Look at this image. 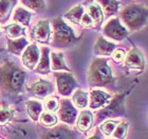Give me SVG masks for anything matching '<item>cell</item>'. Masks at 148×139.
Segmentation results:
<instances>
[{
    "instance_id": "1",
    "label": "cell",
    "mask_w": 148,
    "mask_h": 139,
    "mask_svg": "<svg viewBox=\"0 0 148 139\" xmlns=\"http://www.w3.org/2000/svg\"><path fill=\"white\" fill-rule=\"evenodd\" d=\"M25 72L17 64L5 62L0 67V89L9 95H17L22 90Z\"/></svg>"
},
{
    "instance_id": "2",
    "label": "cell",
    "mask_w": 148,
    "mask_h": 139,
    "mask_svg": "<svg viewBox=\"0 0 148 139\" xmlns=\"http://www.w3.org/2000/svg\"><path fill=\"white\" fill-rule=\"evenodd\" d=\"M121 17L130 31H139L147 25L148 8L141 4H131L121 12Z\"/></svg>"
},
{
    "instance_id": "3",
    "label": "cell",
    "mask_w": 148,
    "mask_h": 139,
    "mask_svg": "<svg viewBox=\"0 0 148 139\" xmlns=\"http://www.w3.org/2000/svg\"><path fill=\"white\" fill-rule=\"evenodd\" d=\"M88 81L93 86H107L113 82V74L107 59H93L88 72Z\"/></svg>"
},
{
    "instance_id": "4",
    "label": "cell",
    "mask_w": 148,
    "mask_h": 139,
    "mask_svg": "<svg viewBox=\"0 0 148 139\" xmlns=\"http://www.w3.org/2000/svg\"><path fill=\"white\" fill-rule=\"evenodd\" d=\"M54 27V38L53 45L59 48L70 47L77 41V38L74 34L73 30L70 26H68L62 19L57 18L53 21Z\"/></svg>"
},
{
    "instance_id": "5",
    "label": "cell",
    "mask_w": 148,
    "mask_h": 139,
    "mask_svg": "<svg viewBox=\"0 0 148 139\" xmlns=\"http://www.w3.org/2000/svg\"><path fill=\"white\" fill-rule=\"evenodd\" d=\"M56 83L59 93L62 96H70L77 87V83L73 74L70 72H62L56 74Z\"/></svg>"
},
{
    "instance_id": "6",
    "label": "cell",
    "mask_w": 148,
    "mask_h": 139,
    "mask_svg": "<svg viewBox=\"0 0 148 139\" xmlns=\"http://www.w3.org/2000/svg\"><path fill=\"white\" fill-rule=\"evenodd\" d=\"M124 98L125 97L122 96H116L112 101L110 102V104H108L104 109L99 113V120H104L107 118L110 117H116L119 115H122L124 113Z\"/></svg>"
},
{
    "instance_id": "7",
    "label": "cell",
    "mask_w": 148,
    "mask_h": 139,
    "mask_svg": "<svg viewBox=\"0 0 148 139\" xmlns=\"http://www.w3.org/2000/svg\"><path fill=\"white\" fill-rule=\"evenodd\" d=\"M104 34L109 38L115 40H122L128 36V30L121 24L119 18H113L107 22L104 28Z\"/></svg>"
},
{
    "instance_id": "8",
    "label": "cell",
    "mask_w": 148,
    "mask_h": 139,
    "mask_svg": "<svg viewBox=\"0 0 148 139\" xmlns=\"http://www.w3.org/2000/svg\"><path fill=\"white\" fill-rule=\"evenodd\" d=\"M59 119L67 124H73L76 120L77 111L69 100H62L59 108Z\"/></svg>"
},
{
    "instance_id": "9",
    "label": "cell",
    "mask_w": 148,
    "mask_h": 139,
    "mask_svg": "<svg viewBox=\"0 0 148 139\" xmlns=\"http://www.w3.org/2000/svg\"><path fill=\"white\" fill-rule=\"evenodd\" d=\"M31 36L39 43H48L50 39V36H51L49 21L41 20V21L38 22L32 30Z\"/></svg>"
},
{
    "instance_id": "10",
    "label": "cell",
    "mask_w": 148,
    "mask_h": 139,
    "mask_svg": "<svg viewBox=\"0 0 148 139\" xmlns=\"http://www.w3.org/2000/svg\"><path fill=\"white\" fill-rule=\"evenodd\" d=\"M125 57H126V59H125V65H126V67L140 69V70L144 69V67H145L144 56H143L142 52L138 48L131 49L129 51V53Z\"/></svg>"
},
{
    "instance_id": "11",
    "label": "cell",
    "mask_w": 148,
    "mask_h": 139,
    "mask_svg": "<svg viewBox=\"0 0 148 139\" xmlns=\"http://www.w3.org/2000/svg\"><path fill=\"white\" fill-rule=\"evenodd\" d=\"M39 61V49L35 44H32L25 49L22 55V62L29 69H34Z\"/></svg>"
},
{
    "instance_id": "12",
    "label": "cell",
    "mask_w": 148,
    "mask_h": 139,
    "mask_svg": "<svg viewBox=\"0 0 148 139\" xmlns=\"http://www.w3.org/2000/svg\"><path fill=\"white\" fill-rule=\"evenodd\" d=\"M111 100V96L109 93L102 91V90H92L90 93V107L93 109L101 108L106 106Z\"/></svg>"
},
{
    "instance_id": "13",
    "label": "cell",
    "mask_w": 148,
    "mask_h": 139,
    "mask_svg": "<svg viewBox=\"0 0 148 139\" xmlns=\"http://www.w3.org/2000/svg\"><path fill=\"white\" fill-rule=\"evenodd\" d=\"M53 90H54L53 84L46 80L37 81L31 87V93L37 97H46L47 95L52 93Z\"/></svg>"
},
{
    "instance_id": "14",
    "label": "cell",
    "mask_w": 148,
    "mask_h": 139,
    "mask_svg": "<svg viewBox=\"0 0 148 139\" xmlns=\"http://www.w3.org/2000/svg\"><path fill=\"white\" fill-rule=\"evenodd\" d=\"M115 45L108 40H106L103 37H99L94 45V52L97 55H111L112 52L115 50Z\"/></svg>"
},
{
    "instance_id": "15",
    "label": "cell",
    "mask_w": 148,
    "mask_h": 139,
    "mask_svg": "<svg viewBox=\"0 0 148 139\" xmlns=\"http://www.w3.org/2000/svg\"><path fill=\"white\" fill-rule=\"evenodd\" d=\"M93 122V115L91 111H85L83 113H80V115L78 116L77 119V127L80 132H87L90 130V127H92Z\"/></svg>"
},
{
    "instance_id": "16",
    "label": "cell",
    "mask_w": 148,
    "mask_h": 139,
    "mask_svg": "<svg viewBox=\"0 0 148 139\" xmlns=\"http://www.w3.org/2000/svg\"><path fill=\"white\" fill-rule=\"evenodd\" d=\"M51 59H52V66H51L52 70L70 71V68L66 64L65 59H64V54L62 52H55V51L52 52L51 53Z\"/></svg>"
},
{
    "instance_id": "17",
    "label": "cell",
    "mask_w": 148,
    "mask_h": 139,
    "mask_svg": "<svg viewBox=\"0 0 148 139\" xmlns=\"http://www.w3.org/2000/svg\"><path fill=\"white\" fill-rule=\"evenodd\" d=\"M50 50L48 48H42L41 50V57L38 61L37 71L39 73H48L50 71Z\"/></svg>"
},
{
    "instance_id": "18",
    "label": "cell",
    "mask_w": 148,
    "mask_h": 139,
    "mask_svg": "<svg viewBox=\"0 0 148 139\" xmlns=\"http://www.w3.org/2000/svg\"><path fill=\"white\" fill-rule=\"evenodd\" d=\"M17 2V0H0V21L4 22L8 20L12 8Z\"/></svg>"
},
{
    "instance_id": "19",
    "label": "cell",
    "mask_w": 148,
    "mask_h": 139,
    "mask_svg": "<svg viewBox=\"0 0 148 139\" xmlns=\"http://www.w3.org/2000/svg\"><path fill=\"white\" fill-rule=\"evenodd\" d=\"M27 45H28V40L25 39V37H20L16 40L9 39L8 40V50L14 54H19L25 49Z\"/></svg>"
},
{
    "instance_id": "20",
    "label": "cell",
    "mask_w": 148,
    "mask_h": 139,
    "mask_svg": "<svg viewBox=\"0 0 148 139\" xmlns=\"http://www.w3.org/2000/svg\"><path fill=\"white\" fill-rule=\"evenodd\" d=\"M27 109H28V114L32 118V120L36 121L38 120V118L41 115L42 105H41V103L38 102V101H29L27 103Z\"/></svg>"
},
{
    "instance_id": "21",
    "label": "cell",
    "mask_w": 148,
    "mask_h": 139,
    "mask_svg": "<svg viewBox=\"0 0 148 139\" xmlns=\"http://www.w3.org/2000/svg\"><path fill=\"white\" fill-rule=\"evenodd\" d=\"M45 138H54V139H60V138H73V132H71L68 129L65 127H57L55 130L51 131L49 133L45 135Z\"/></svg>"
},
{
    "instance_id": "22",
    "label": "cell",
    "mask_w": 148,
    "mask_h": 139,
    "mask_svg": "<svg viewBox=\"0 0 148 139\" xmlns=\"http://www.w3.org/2000/svg\"><path fill=\"white\" fill-rule=\"evenodd\" d=\"M84 13H85V10H84L83 6H76L66 14V18L75 25H78L80 24Z\"/></svg>"
},
{
    "instance_id": "23",
    "label": "cell",
    "mask_w": 148,
    "mask_h": 139,
    "mask_svg": "<svg viewBox=\"0 0 148 139\" xmlns=\"http://www.w3.org/2000/svg\"><path fill=\"white\" fill-rule=\"evenodd\" d=\"M107 15H113L120 8V2L117 0H97Z\"/></svg>"
},
{
    "instance_id": "24",
    "label": "cell",
    "mask_w": 148,
    "mask_h": 139,
    "mask_svg": "<svg viewBox=\"0 0 148 139\" xmlns=\"http://www.w3.org/2000/svg\"><path fill=\"white\" fill-rule=\"evenodd\" d=\"M13 19L15 20V21H18L22 25H29V22H30V19H31V14L25 10L23 8H17L15 10V12H14V17Z\"/></svg>"
},
{
    "instance_id": "25",
    "label": "cell",
    "mask_w": 148,
    "mask_h": 139,
    "mask_svg": "<svg viewBox=\"0 0 148 139\" xmlns=\"http://www.w3.org/2000/svg\"><path fill=\"white\" fill-rule=\"evenodd\" d=\"M88 93L83 90H76L73 95V102L76 105V107L84 108L88 105Z\"/></svg>"
},
{
    "instance_id": "26",
    "label": "cell",
    "mask_w": 148,
    "mask_h": 139,
    "mask_svg": "<svg viewBox=\"0 0 148 139\" xmlns=\"http://www.w3.org/2000/svg\"><path fill=\"white\" fill-rule=\"evenodd\" d=\"M90 16H91V18L93 19V21H95L97 25H102L103 22V18H104V16H103V11H102V8L97 4H91L89 6V13H88Z\"/></svg>"
},
{
    "instance_id": "27",
    "label": "cell",
    "mask_w": 148,
    "mask_h": 139,
    "mask_svg": "<svg viewBox=\"0 0 148 139\" xmlns=\"http://www.w3.org/2000/svg\"><path fill=\"white\" fill-rule=\"evenodd\" d=\"M5 32L10 37H18L25 34V29L20 27L17 24H12V25L6 27Z\"/></svg>"
},
{
    "instance_id": "28",
    "label": "cell",
    "mask_w": 148,
    "mask_h": 139,
    "mask_svg": "<svg viewBox=\"0 0 148 139\" xmlns=\"http://www.w3.org/2000/svg\"><path fill=\"white\" fill-rule=\"evenodd\" d=\"M40 122L45 127H53L57 123V117L54 114H51V113H43L40 116Z\"/></svg>"
},
{
    "instance_id": "29",
    "label": "cell",
    "mask_w": 148,
    "mask_h": 139,
    "mask_svg": "<svg viewBox=\"0 0 148 139\" xmlns=\"http://www.w3.org/2000/svg\"><path fill=\"white\" fill-rule=\"evenodd\" d=\"M22 3L33 11H40L45 8V0H21Z\"/></svg>"
},
{
    "instance_id": "30",
    "label": "cell",
    "mask_w": 148,
    "mask_h": 139,
    "mask_svg": "<svg viewBox=\"0 0 148 139\" xmlns=\"http://www.w3.org/2000/svg\"><path fill=\"white\" fill-rule=\"evenodd\" d=\"M128 127H129V123L128 122H121L120 124H117L115 130L113 132V136L114 138H124L126 136L127 130H128Z\"/></svg>"
},
{
    "instance_id": "31",
    "label": "cell",
    "mask_w": 148,
    "mask_h": 139,
    "mask_svg": "<svg viewBox=\"0 0 148 139\" xmlns=\"http://www.w3.org/2000/svg\"><path fill=\"white\" fill-rule=\"evenodd\" d=\"M117 125L116 121H112V120H107L106 122L101 125V130H102L103 134L106 135V136H110L111 134L113 133L115 127Z\"/></svg>"
},
{
    "instance_id": "32",
    "label": "cell",
    "mask_w": 148,
    "mask_h": 139,
    "mask_svg": "<svg viewBox=\"0 0 148 139\" xmlns=\"http://www.w3.org/2000/svg\"><path fill=\"white\" fill-rule=\"evenodd\" d=\"M13 115L9 108H0V124H6L11 119Z\"/></svg>"
},
{
    "instance_id": "33",
    "label": "cell",
    "mask_w": 148,
    "mask_h": 139,
    "mask_svg": "<svg viewBox=\"0 0 148 139\" xmlns=\"http://www.w3.org/2000/svg\"><path fill=\"white\" fill-rule=\"evenodd\" d=\"M46 107L50 111H56L59 107L58 101L55 98H50L46 101Z\"/></svg>"
},
{
    "instance_id": "34",
    "label": "cell",
    "mask_w": 148,
    "mask_h": 139,
    "mask_svg": "<svg viewBox=\"0 0 148 139\" xmlns=\"http://www.w3.org/2000/svg\"><path fill=\"white\" fill-rule=\"evenodd\" d=\"M93 19L91 18V16L89 14H85L84 13L83 17H82V20H80V24L83 25V27L85 28H90V27H92L93 26Z\"/></svg>"
},
{
    "instance_id": "35",
    "label": "cell",
    "mask_w": 148,
    "mask_h": 139,
    "mask_svg": "<svg viewBox=\"0 0 148 139\" xmlns=\"http://www.w3.org/2000/svg\"><path fill=\"white\" fill-rule=\"evenodd\" d=\"M125 52H124L123 50H114L113 52H112V59H113L114 62L116 63H120L122 62L124 59H125Z\"/></svg>"
},
{
    "instance_id": "36",
    "label": "cell",
    "mask_w": 148,
    "mask_h": 139,
    "mask_svg": "<svg viewBox=\"0 0 148 139\" xmlns=\"http://www.w3.org/2000/svg\"><path fill=\"white\" fill-rule=\"evenodd\" d=\"M13 137H20V138H23V137L28 136V132L23 129H15V130L12 132Z\"/></svg>"
},
{
    "instance_id": "37",
    "label": "cell",
    "mask_w": 148,
    "mask_h": 139,
    "mask_svg": "<svg viewBox=\"0 0 148 139\" xmlns=\"http://www.w3.org/2000/svg\"><path fill=\"white\" fill-rule=\"evenodd\" d=\"M0 52H1V50H0Z\"/></svg>"
}]
</instances>
